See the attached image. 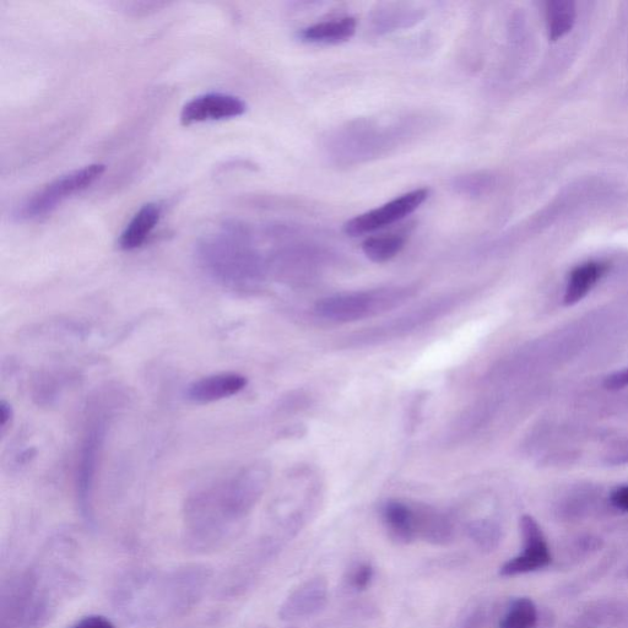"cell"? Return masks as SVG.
Listing matches in <instances>:
<instances>
[{"instance_id": "obj_22", "label": "cell", "mask_w": 628, "mask_h": 628, "mask_svg": "<svg viewBox=\"0 0 628 628\" xmlns=\"http://www.w3.org/2000/svg\"><path fill=\"white\" fill-rule=\"evenodd\" d=\"M604 548L602 538L593 534L577 535L559 546L556 561L561 567H573L598 554Z\"/></svg>"}, {"instance_id": "obj_28", "label": "cell", "mask_w": 628, "mask_h": 628, "mask_svg": "<svg viewBox=\"0 0 628 628\" xmlns=\"http://www.w3.org/2000/svg\"><path fill=\"white\" fill-rule=\"evenodd\" d=\"M469 538L481 551L492 552L500 546L502 530L500 525L491 519H478L468 524Z\"/></svg>"}, {"instance_id": "obj_33", "label": "cell", "mask_w": 628, "mask_h": 628, "mask_svg": "<svg viewBox=\"0 0 628 628\" xmlns=\"http://www.w3.org/2000/svg\"><path fill=\"white\" fill-rule=\"evenodd\" d=\"M605 387L610 391H616V389L625 388L628 386V367L625 370L615 372L613 375L606 377Z\"/></svg>"}, {"instance_id": "obj_15", "label": "cell", "mask_w": 628, "mask_h": 628, "mask_svg": "<svg viewBox=\"0 0 628 628\" xmlns=\"http://www.w3.org/2000/svg\"><path fill=\"white\" fill-rule=\"evenodd\" d=\"M426 9L413 3H380L372 9L370 23L377 35L410 29L425 19Z\"/></svg>"}, {"instance_id": "obj_18", "label": "cell", "mask_w": 628, "mask_h": 628, "mask_svg": "<svg viewBox=\"0 0 628 628\" xmlns=\"http://www.w3.org/2000/svg\"><path fill=\"white\" fill-rule=\"evenodd\" d=\"M161 216L162 207L160 204L148 203L143 205L119 236V248L123 251H134V249L142 247L151 232L159 225Z\"/></svg>"}, {"instance_id": "obj_13", "label": "cell", "mask_w": 628, "mask_h": 628, "mask_svg": "<svg viewBox=\"0 0 628 628\" xmlns=\"http://www.w3.org/2000/svg\"><path fill=\"white\" fill-rule=\"evenodd\" d=\"M328 603V584L322 577L310 581L292 592L280 606L279 617L284 621L307 619L319 613Z\"/></svg>"}, {"instance_id": "obj_14", "label": "cell", "mask_w": 628, "mask_h": 628, "mask_svg": "<svg viewBox=\"0 0 628 628\" xmlns=\"http://www.w3.org/2000/svg\"><path fill=\"white\" fill-rule=\"evenodd\" d=\"M247 384V377L240 373H216L189 384L186 397L189 402L196 404L220 402L242 392Z\"/></svg>"}, {"instance_id": "obj_27", "label": "cell", "mask_w": 628, "mask_h": 628, "mask_svg": "<svg viewBox=\"0 0 628 628\" xmlns=\"http://www.w3.org/2000/svg\"><path fill=\"white\" fill-rule=\"evenodd\" d=\"M538 615L539 609L532 599L518 598L508 606L498 628H534Z\"/></svg>"}, {"instance_id": "obj_21", "label": "cell", "mask_w": 628, "mask_h": 628, "mask_svg": "<svg viewBox=\"0 0 628 628\" xmlns=\"http://www.w3.org/2000/svg\"><path fill=\"white\" fill-rule=\"evenodd\" d=\"M382 518L389 535L398 543L410 544L418 539L413 505L402 501H388L382 508Z\"/></svg>"}, {"instance_id": "obj_5", "label": "cell", "mask_w": 628, "mask_h": 628, "mask_svg": "<svg viewBox=\"0 0 628 628\" xmlns=\"http://www.w3.org/2000/svg\"><path fill=\"white\" fill-rule=\"evenodd\" d=\"M418 292L414 285L344 292L317 302L316 314L332 323H354L402 307Z\"/></svg>"}, {"instance_id": "obj_25", "label": "cell", "mask_w": 628, "mask_h": 628, "mask_svg": "<svg viewBox=\"0 0 628 628\" xmlns=\"http://www.w3.org/2000/svg\"><path fill=\"white\" fill-rule=\"evenodd\" d=\"M405 243L402 235L372 236L362 243V251L373 263H386L403 251Z\"/></svg>"}, {"instance_id": "obj_19", "label": "cell", "mask_w": 628, "mask_h": 628, "mask_svg": "<svg viewBox=\"0 0 628 628\" xmlns=\"http://www.w3.org/2000/svg\"><path fill=\"white\" fill-rule=\"evenodd\" d=\"M357 21L351 16L346 18L323 21L302 29L297 37L302 42L319 43V45H338L354 37Z\"/></svg>"}, {"instance_id": "obj_3", "label": "cell", "mask_w": 628, "mask_h": 628, "mask_svg": "<svg viewBox=\"0 0 628 628\" xmlns=\"http://www.w3.org/2000/svg\"><path fill=\"white\" fill-rule=\"evenodd\" d=\"M267 465L253 464L231 478L189 496L184 506V544L194 554L224 548L267 490Z\"/></svg>"}, {"instance_id": "obj_34", "label": "cell", "mask_w": 628, "mask_h": 628, "mask_svg": "<svg viewBox=\"0 0 628 628\" xmlns=\"http://www.w3.org/2000/svg\"><path fill=\"white\" fill-rule=\"evenodd\" d=\"M13 416L14 411L12 405L2 400V403H0V429H2V433L8 429V425L10 421H12Z\"/></svg>"}, {"instance_id": "obj_9", "label": "cell", "mask_w": 628, "mask_h": 628, "mask_svg": "<svg viewBox=\"0 0 628 628\" xmlns=\"http://www.w3.org/2000/svg\"><path fill=\"white\" fill-rule=\"evenodd\" d=\"M106 422L97 420L91 424L86 431L83 443H81L77 473H75V492H77V502L81 518L88 525L94 528V489L97 467L104 448L106 438Z\"/></svg>"}, {"instance_id": "obj_16", "label": "cell", "mask_w": 628, "mask_h": 628, "mask_svg": "<svg viewBox=\"0 0 628 628\" xmlns=\"http://www.w3.org/2000/svg\"><path fill=\"white\" fill-rule=\"evenodd\" d=\"M329 259V253L312 245L291 246L276 254L274 263L289 278L303 279L313 275Z\"/></svg>"}, {"instance_id": "obj_24", "label": "cell", "mask_w": 628, "mask_h": 628, "mask_svg": "<svg viewBox=\"0 0 628 628\" xmlns=\"http://www.w3.org/2000/svg\"><path fill=\"white\" fill-rule=\"evenodd\" d=\"M577 9L571 0H551L546 4L549 39L557 41L566 36L576 24Z\"/></svg>"}, {"instance_id": "obj_10", "label": "cell", "mask_w": 628, "mask_h": 628, "mask_svg": "<svg viewBox=\"0 0 628 628\" xmlns=\"http://www.w3.org/2000/svg\"><path fill=\"white\" fill-rule=\"evenodd\" d=\"M429 196L430 191L427 188L414 189V191L405 193L380 208L366 211V213L349 220L344 225L345 234L351 237L365 236L398 223V221L415 213Z\"/></svg>"}, {"instance_id": "obj_1", "label": "cell", "mask_w": 628, "mask_h": 628, "mask_svg": "<svg viewBox=\"0 0 628 628\" xmlns=\"http://www.w3.org/2000/svg\"><path fill=\"white\" fill-rule=\"evenodd\" d=\"M213 577V568L204 563H188L170 571L134 568L117 579L112 605L135 628L159 627L197 608Z\"/></svg>"}, {"instance_id": "obj_7", "label": "cell", "mask_w": 628, "mask_h": 628, "mask_svg": "<svg viewBox=\"0 0 628 628\" xmlns=\"http://www.w3.org/2000/svg\"><path fill=\"white\" fill-rule=\"evenodd\" d=\"M405 126L388 127L383 131L376 124L355 122L341 128L329 140V151L333 159L341 165L360 164L381 156L398 138V131Z\"/></svg>"}, {"instance_id": "obj_26", "label": "cell", "mask_w": 628, "mask_h": 628, "mask_svg": "<svg viewBox=\"0 0 628 628\" xmlns=\"http://www.w3.org/2000/svg\"><path fill=\"white\" fill-rule=\"evenodd\" d=\"M497 178L490 172L465 173L454 177L452 187L460 196L481 198L494 191Z\"/></svg>"}, {"instance_id": "obj_4", "label": "cell", "mask_w": 628, "mask_h": 628, "mask_svg": "<svg viewBox=\"0 0 628 628\" xmlns=\"http://www.w3.org/2000/svg\"><path fill=\"white\" fill-rule=\"evenodd\" d=\"M247 227L227 225L199 245V258L207 272L234 288H253L262 283L267 264L252 246Z\"/></svg>"}, {"instance_id": "obj_31", "label": "cell", "mask_w": 628, "mask_h": 628, "mask_svg": "<svg viewBox=\"0 0 628 628\" xmlns=\"http://www.w3.org/2000/svg\"><path fill=\"white\" fill-rule=\"evenodd\" d=\"M69 628H116V626L105 616L89 615L81 617L80 620L75 622V624Z\"/></svg>"}, {"instance_id": "obj_6", "label": "cell", "mask_w": 628, "mask_h": 628, "mask_svg": "<svg viewBox=\"0 0 628 628\" xmlns=\"http://www.w3.org/2000/svg\"><path fill=\"white\" fill-rule=\"evenodd\" d=\"M465 300L464 295H448L438 297V299L424 303L409 312L392 319L387 323L375 328L356 333L346 340L345 346L359 348V346H371L386 343V341L402 338L405 335L416 332L421 328L429 326L430 323L438 321L446 314L453 312Z\"/></svg>"}, {"instance_id": "obj_35", "label": "cell", "mask_w": 628, "mask_h": 628, "mask_svg": "<svg viewBox=\"0 0 628 628\" xmlns=\"http://www.w3.org/2000/svg\"><path fill=\"white\" fill-rule=\"evenodd\" d=\"M556 624V616L552 610H539L537 625L534 628H554Z\"/></svg>"}, {"instance_id": "obj_23", "label": "cell", "mask_w": 628, "mask_h": 628, "mask_svg": "<svg viewBox=\"0 0 628 628\" xmlns=\"http://www.w3.org/2000/svg\"><path fill=\"white\" fill-rule=\"evenodd\" d=\"M628 622V603L625 602H598L588 606L581 617L579 624L583 627L619 626Z\"/></svg>"}, {"instance_id": "obj_36", "label": "cell", "mask_w": 628, "mask_h": 628, "mask_svg": "<svg viewBox=\"0 0 628 628\" xmlns=\"http://www.w3.org/2000/svg\"><path fill=\"white\" fill-rule=\"evenodd\" d=\"M625 575H626V577L628 578V566L626 567V570H625Z\"/></svg>"}, {"instance_id": "obj_8", "label": "cell", "mask_w": 628, "mask_h": 628, "mask_svg": "<svg viewBox=\"0 0 628 628\" xmlns=\"http://www.w3.org/2000/svg\"><path fill=\"white\" fill-rule=\"evenodd\" d=\"M105 170V165L91 164L59 176L21 203L15 210L14 218L19 221L45 218L67 199L99 181Z\"/></svg>"}, {"instance_id": "obj_29", "label": "cell", "mask_w": 628, "mask_h": 628, "mask_svg": "<svg viewBox=\"0 0 628 628\" xmlns=\"http://www.w3.org/2000/svg\"><path fill=\"white\" fill-rule=\"evenodd\" d=\"M487 619H489V613L486 606L470 604L460 613L453 628H484Z\"/></svg>"}, {"instance_id": "obj_2", "label": "cell", "mask_w": 628, "mask_h": 628, "mask_svg": "<svg viewBox=\"0 0 628 628\" xmlns=\"http://www.w3.org/2000/svg\"><path fill=\"white\" fill-rule=\"evenodd\" d=\"M73 539L53 538L40 559L5 579L0 589V628H43L59 606L78 592L80 573Z\"/></svg>"}, {"instance_id": "obj_32", "label": "cell", "mask_w": 628, "mask_h": 628, "mask_svg": "<svg viewBox=\"0 0 628 628\" xmlns=\"http://www.w3.org/2000/svg\"><path fill=\"white\" fill-rule=\"evenodd\" d=\"M610 505L617 511L628 512V485L616 487L610 494Z\"/></svg>"}, {"instance_id": "obj_12", "label": "cell", "mask_w": 628, "mask_h": 628, "mask_svg": "<svg viewBox=\"0 0 628 628\" xmlns=\"http://www.w3.org/2000/svg\"><path fill=\"white\" fill-rule=\"evenodd\" d=\"M246 111V102L240 97L223 92H209L194 97L183 106L181 122L183 126H192L196 123L224 121L240 117Z\"/></svg>"}, {"instance_id": "obj_30", "label": "cell", "mask_w": 628, "mask_h": 628, "mask_svg": "<svg viewBox=\"0 0 628 628\" xmlns=\"http://www.w3.org/2000/svg\"><path fill=\"white\" fill-rule=\"evenodd\" d=\"M373 579V568L370 563H359L349 573V586L361 592L370 587Z\"/></svg>"}, {"instance_id": "obj_17", "label": "cell", "mask_w": 628, "mask_h": 628, "mask_svg": "<svg viewBox=\"0 0 628 628\" xmlns=\"http://www.w3.org/2000/svg\"><path fill=\"white\" fill-rule=\"evenodd\" d=\"M416 537L433 545H447L454 539V525L447 514L427 505H413Z\"/></svg>"}, {"instance_id": "obj_11", "label": "cell", "mask_w": 628, "mask_h": 628, "mask_svg": "<svg viewBox=\"0 0 628 628\" xmlns=\"http://www.w3.org/2000/svg\"><path fill=\"white\" fill-rule=\"evenodd\" d=\"M519 527H521L523 552L500 568V575L503 577H514L543 570L554 560L543 530L532 516L525 514L521 518Z\"/></svg>"}, {"instance_id": "obj_20", "label": "cell", "mask_w": 628, "mask_h": 628, "mask_svg": "<svg viewBox=\"0 0 628 628\" xmlns=\"http://www.w3.org/2000/svg\"><path fill=\"white\" fill-rule=\"evenodd\" d=\"M609 268L610 265L605 262H588L578 265L568 278L563 303L566 306H573L582 301L608 273Z\"/></svg>"}]
</instances>
